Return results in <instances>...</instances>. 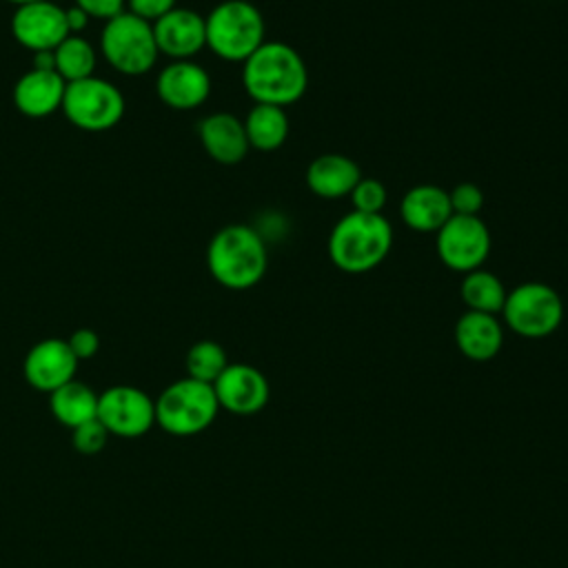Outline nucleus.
<instances>
[{
	"mask_svg": "<svg viewBox=\"0 0 568 568\" xmlns=\"http://www.w3.org/2000/svg\"><path fill=\"white\" fill-rule=\"evenodd\" d=\"M242 87L253 104L291 106L308 89V67L293 44L264 40L242 62Z\"/></svg>",
	"mask_w": 568,
	"mask_h": 568,
	"instance_id": "f257e3e1",
	"label": "nucleus"
},
{
	"mask_svg": "<svg viewBox=\"0 0 568 568\" xmlns=\"http://www.w3.org/2000/svg\"><path fill=\"white\" fill-rule=\"evenodd\" d=\"M393 248V224L384 213H344L331 229L326 251L335 268L362 275L377 268Z\"/></svg>",
	"mask_w": 568,
	"mask_h": 568,
	"instance_id": "f03ea898",
	"label": "nucleus"
},
{
	"mask_svg": "<svg viewBox=\"0 0 568 568\" xmlns=\"http://www.w3.org/2000/svg\"><path fill=\"white\" fill-rule=\"evenodd\" d=\"M206 268L229 291L253 288L266 275L268 244L253 224H226L209 240Z\"/></svg>",
	"mask_w": 568,
	"mask_h": 568,
	"instance_id": "7ed1b4c3",
	"label": "nucleus"
},
{
	"mask_svg": "<svg viewBox=\"0 0 568 568\" xmlns=\"http://www.w3.org/2000/svg\"><path fill=\"white\" fill-rule=\"evenodd\" d=\"M206 49L220 60L244 62L264 40L266 22L248 0H222L206 16Z\"/></svg>",
	"mask_w": 568,
	"mask_h": 568,
	"instance_id": "20e7f679",
	"label": "nucleus"
},
{
	"mask_svg": "<svg viewBox=\"0 0 568 568\" xmlns=\"http://www.w3.org/2000/svg\"><path fill=\"white\" fill-rule=\"evenodd\" d=\"M220 404L213 384L182 377L169 384L155 399V424L175 437L206 430L217 417Z\"/></svg>",
	"mask_w": 568,
	"mask_h": 568,
	"instance_id": "39448f33",
	"label": "nucleus"
},
{
	"mask_svg": "<svg viewBox=\"0 0 568 568\" xmlns=\"http://www.w3.org/2000/svg\"><path fill=\"white\" fill-rule=\"evenodd\" d=\"M499 315L501 324L515 335L539 339L561 326L564 300L550 284L528 280L508 288Z\"/></svg>",
	"mask_w": 568,
	"mask_h": 568,
	"instance_id": "423d86ee",
	"label": "nucleus"
},
{
	"mask_svg": "<svg viewBox=\"0 0 568 568\" xmlns=\"http://www.w3.org/2000/svg\"><path fill=\"white\" fill-rule=\"evenodd\" d=\"M100 53L122 75H144L160 58L153 24L122 11L120 16L104 22L100 31Z\"/></svg>",
	"mask_w": 568,
	"mask_h": 568,
	"instance_id": "0eeeda50",
	"label": "nucleus"
},
{
	"mask_svg": "<svg viewBox=\"0 0 568 568\" xmlns=\"http://www.w3.org/2000/svg\"><path fill=\"white\" fill-rule=\"evenodd\" d=\"M126 102L122 91L98 75L67 82L62 113L64 118L82 131L100 133L113 129L124 115Z\"/></svg>",
	"mask_w": 568,
	"mask_h": 568,
	"instance_id": "6e6552de",
	"label": "nucleus"
},
{
	"mask_svg": "<svg viewBox=\"0 0 568 568\" xmlns=\"http://www.w3.org/2000/svg\"><path fill=\"white\" fill-rule=\"evenodd\" d=\"M493 248L488 224L479 215H450L435 233V251L442 264L455 273L481 268Z\"/></svg>",
	"mask_w": 568,
	"mask_h": 568,
	"instance_id": "1a4fd4ad",
	"label": "nucleus"
},
{
	"mask_svg": "<svg viewBox=\"0 0 568 568\" xmlns=\"http://www.w3.org/2000/svg\"><path fill=\"white\" fill-rule=\"evenodd\" d=\"M98 419L118 437H140L155 426V399L138 386L118 384L98 395Z\"/></svg>",
	"mask_w": 568,
	"mask_h": 568,
	"instance_id": "9d476101",
	"label": "nucleus"
},
{
	"mask_svg": "<svg viewBox=\"0 0 568 568\" xmlns=\"http://www.w3.org/2000/svg\"><path fill=\"white\" fill-rule=\"evenodd\" d=\"M9 27L13 40L31 53L53 51L67 36H71L64 7L53 0L16 7Z\"/></svg>",
	"mask_w": 568,
	"mask_h": 568,
	"instance_id": "9b49d317",
	"label": "nucleus"
},
{
	"mask_svg": "<svg viewBox=\"0 0 568 568\" xmlns=\"http://www.w3.org/2000/svg\"><path fill=\"white\" fill-rule=\"evenodd\" d=\"M78 364L80 362L73 355L67 339L47 337V339L36 342L27 351L22 373L31 388L42 390V393H53L55 388L75 379Z\"/></svg>",
	"mask_w": 568,
	"mask_h": 568,
	"instance_id": "f8f14e48",
	"label": "nucleus"
},
{
	"mask_svg": "<svg viewBox=\"0 0 568 568\" xmlns=\"http://www.w3.org/2000/svg\"><path fill=\"white\" fill-rule=\"evenodd\" d=\"M213 82L209 71L193 60H171L155 78L160 102L175 111H193L211 95Z\"/></svg>",
	"mask_w": 568,
	"mask_h": 568,
	"instance_id": "ddd939ff",
	"label": "nucleus"
},
{
	"mask_svg": "<svg viewBox=\"0 0 568 568\" xmlns=\"http://www.w3.org/2000/svg\"><path fill=\"white\" fill-rule=\"evenodd\" d=\"M153 36L160 55L171 60H193L206 49L204 16L189 7H175L153 22Z\"/></svg>",
	"mask_w": 568,
	"mask_h": 568,
	"instance_id": "4468645a",
	"label": "nucleus"
},
{
	"mask_svg": "<svg viewBox=\"0 0 568 568\" xmlns=\"http://www.w3.org/2000/svg\"><path fill=\"white\" fill-rule=\"evenodd\" d=\"M213 390L220 408L233 415L260 413L271 395L264 373L251 364H229L213 382Z\"/></svg>",
	"mask_w": 568,
	"mask_h": 568,
	"instance_id": "2eb2a0df",
	"label": "nucleus"
},
{
	"mask_svg": "<svg viewBox=\"0 0 568 568\" xmlns=\"http://www.w3.org/2000/svg\"><path fill=\"white\" fill-rule=\"evenodd\" d=\"M197 138L204 153L217 164H240L251 146L242 118L231 111H213L197 124Z\"/></svg>",
	"mask_w": 568,
	"mask_h": 568,
	"instance_id": "dca6fc26",
	"label": "nucleus"
},
{
	"mask_svg": "<svg viewBox=\"0 0 568 568\" xmlns=\"http://www.w3.org/2000/svg\"><path fill=\"white\" fill-rule=\"evenodd\" d=\"M67 82L55 71L29 69L13 84V104L27 118H49L62 109Z\"/></svg>",
	"mask_w": 568,
	"mask_h": 568,
	"instance_id": "f3484780",
	"label": "nucleus"
},
{
	"mask_svg": "<svg viewBox=\"0 0 568 568\" xmlns=\"http://www.w3.org/2000/svg\"><path fill=\"white\" fill-rule=\"evenodd\" d=\"M362 178L359 164L344 153H322L306 166L304 182L322 200L348 197Z\"/></svg>",
	"mask_w": 568,
	"mask_h": 568,
	"instance_id": "a211bd4d",
	"label": "nucleus"
},
{
	"mask_svg": "<svg viewBox=\"0 0 568 568\" xmlns=\"http://www.w3.org/2000/svg\"><path fill=\"white\" fill-rule=\"evenodd\" d=\"M450 215L448 191L437 184H415L402 195L399 217L410 231L437 233Z\"/></svg>",
	"mask_w": 568,
	"mask_h": 568,
	"instance_id": "6ab92c4d",
	"label": "nucleus"
},
{
	"mask_svg": "<svg viewBox=\"0 0 568 568\" xmlns=\"http://www.w3.org/2000/svg\"><path fill=\"white\" fill-rule=\"evenodd\" d=\"M453 335L459 353L473 362H488L504 346V324L497 315L490 313H462Z\"/></svg>",
	"mask_w": 568,
	"mask_h": 568,
	"instance_id": "aec40b11",
	"label": "nucleus"
},
{
	"mask_svg": "<svg viewBox=\"0 0 568 568\" xmlns=\"http://www.w3.org/2000/svg\"><path fill=\"white\" fill-rule=\"evenodd\" d=\"M242 122L248 146L262 153H271L284 146L291 133V120L286 115V109L275 104H253Z\"/></svg>",
	"mask_w": 568,
	"mask_h": 568,
	"instance_id": "412c9836",
	"label": "nucleus"
},
{
	"mask_svg": "<svg viewBox=\"0 0 568 568\" xmlns=\"http://www.w3.org/2000/svg\"><path fill=\"white\" fill-rule=\"evenodd\" d=\"M51 415L67 428H75L98 417V393L80 379H71L64 386L49 393Z\"/></svg>",
	"mask_w": 568,
	"mask_h": 568,
	"instance_id": "4be33fe9",
	"label": "nucleus"
},
{
	"mask_svg": "<svg viewBox=\"0 0 568 568\" xmlns=\"http://www.w3.org/2000/svg\"><path fill=\"white\" fill-rule=\"evenodd\" d=\"M506 293L508 288L504 286V282L493 271H486L484 266L464 273L459 282V295L468 311L499 315Z\"/></svg>",
	"mask_w": 568,
	"mask_h": 568,
	"instance_id": "5701e85b",
	"label": "nucleus"
},
{
	"mask_svg": "<svg viewBox=\"0 0 568 568\" xmlns=\"http://www.w3.org/2000/svg\"><path fill=\"white\" fill-rule=\"evenodd\" d=\"M53 64L64 82L84 80L95 75L98 51L82 33H71L53 49Z\"/></svg>",
	"mask_w": 568,
	"mask_h": 568,
	"instance_id": "b1692460",
	"label": "nucleus"
},
{
	"mask_svg": "<svg viewBox=\"0 0 568 568\" xmlns=\"http://www.w3.org/2000/svg\"><path fill=\"white\" fill-rule=\"evenodd\" d=\"M229 357L226 351L222 348V344L213 342V339H200L195 344H191V348L186 351V377H193L197 382H206L213 384L222 371L229 366Z\"/></svg>",
	"mask_w": 568,
	"mask_h": 568,
	"instance_id": "393cba45",
	"label": "nucleus"
},
{
	"mask_svg": "<svg viewBox=\"0 0 568 568\" xmlns=\"http://www.w3.org/2000/svg\"><path fill=\"white\" fill-rule=\"evenodd\" d=\"M348 197H351L353 211H362V213H384V206H386V202H388V191H386V186H384L382 180L362 175Z\"/></svg>",
	"mask_w": 568,
	"mask_h": 568,
	"instance_id": "a878e982",
	"label": "nucleus"
},
{
	"mask_svg": "<svg viewBox=\"0 0 568 568\" xmlns=\"http://www.w3.org/2000/svg\"><path fill=\"white\" fill-rule=\"evenodd\" d=\"M71 439H73V448L82 455H95L100 453L106 442H109V430L102 426V422L95 417V419H89L80 426H75L71 430Z\"/></svg>",
	"mask_w": 568,
	"mask_h": 568,
	"instance_id": "bb28decb",
	"label": "nucleus"
},
{
	"mask_svg": "<svg viewBox=\"0 0 568 568\" xmlns=\"http://www.w3.org/2000/svg\"><path fill=\"white\" fill-rule=\"evenodd\" d=\"M455 215H479L484 206V191L473 182H459L448 191Z\"/></svg>",
	"mask_w": 568,
	"mask_h": 568,
	"instance_id": "cd10ccee",
	"label": "nucleus"
},
{
	"mask_svg": "<svg viewBox=\"0 0 568 568\" xmlns=\"http://www.w3.org/2000/svg\"><path fill=\"white\" fill-rule=\"evenodd\" d=\"M175 7H178V0H126V11H131L133 16L151 24Z\"/></svg>",
	"mask_w": 568,
	"mask_h": 568,
	"instance_id": "c85d7f7f",
	"label": "nucleus"
},
{
	"mask_svg": "<svg viewBox=\"0 0 568 568\" xmlns=\"http://www.w3.org/2000/svg\"><path fill=\"white\" fill-rule=\"evenodd\" d=\"M73 4L80 7L89 18L104 22L126 11V0H73Z\"/></svg>",
	"mask_w": 568,
	"mask_h": 568,
	"instance_id": "c756f323",
	"label": "nucleus"
},
{
	"mask_svg": "<svg viewBox=\"0 0 568 568\" xmlns=\"http://www.w3.org/2000/svg\"><path fill=\"white\" fill-rule=\"evenodd\" d=\"M67 342H69L73 355L78 357V362L91 359L100 351V337H98V333L93 328H78V331H73L69 335Z\"/></svg>",
	"mask_w": 568,
	"mask_h": 568,
	"instance_id": "7c9ffc66",
	"label": "nucleus"
},
{
	"mask_svg": "<svg viewBox=\"0 0 568 568\" xmlns=\"http://www.w3.org/2000/svg\"><path fill=\"white\" fill-rule=\"evenodd\" d=\"M64 13H67V27H69V33H82L84 29H87V24H89V16L80 9V7H67L64 9Z\"/></svg>",
	"mask_w": 568,
	"mask_h": 568,
	"instance_id": "2f4dec72",
	"label": "nucleus"
},
{
	"mask_svg": "<svg viewBox=\"0 0 568 568\" xmlns=\"http://www.w3.org/2000/svg\"><path fill=\"white\" fill-rule=\"evenodd\" d=\"M31 69H40V71H55L53 64V51H38L33 53V67Z\"/></svg>",
	"mask_w": 568,
	"mask_h": 568,
	"instance_id": "473e14b6",
	"label": "nucleus"
},
{
	"mask_svg": "<svg viewBox=\"0 0 568 568\" xmlns=\"http://www.w3.org/2000/svg\"><path fill=\"white\" fill-rule=\"evenodd\" d=\"M4 2H9V4H13V7H22V4H31V2H40V0H4Z\"/></svg>",
	"mask_w": 568,
	"mask_h": 568,
	"instance_id": "72a5a7b5",
	"label": "nucleus"
}]
</instances>
